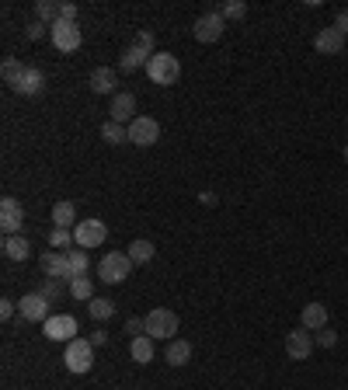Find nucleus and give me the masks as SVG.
<instances>
[{
  "mask_svg": "<svg viewBox=\"0 0 348 390\" xmlns=\"http://www.w3.org/2000/svg\"><path fill=\"white\" fill-rule=\"evenodd\" d=\"M147 77H150V84H161V87L178 84V77H181V63H178V56H171V53L150 56V63H147Z\"/></svg>",
  "mask_w": 348,
  "mask_h": 390,
  "instance_id": "nucleus-1",
  "label": "nucleus"
},
{
  "mask_svg": "<svg viewBox=\"0 0 348 390\" xmlns=\"http://www.w3.org/2000/svg\"><path fill=\"white\" fill-rule=\"evenodd\" d=\"M150 63V53H143L139 46H129L125 53H122V59H118V70L122 73H132V70H139V66H147Z\"/></svg>",
  "mask_w": 348,
  "mask_h": 390,
  "instance_id": "nucleus-23",
  "label": "nucleus"
},
{
  "mask_svg": "<svg viewBox=\"0 0 348 390\" xmlns=\"http://www.w3.org/2000/svg\"><path fill=\"white\" fill-rule=\"evenodd\" d=\"M223 28H227V21L220 18V11H206L199 21H195V28H192V35L199 39V42H220V35H223Z\"/></svg>",
  "mask_w": 348,
  "mask_h": 390,
  "instance_id": "nucleus-10",
  "label": "nucleus"
},
{
  "mask_svg": "<svg viewBox=\"0 0 348 390\" xmlns=\"http://www.w3.org/2000/svg\"><path fill=\"white\" fill-rule=\"evenodd\" d=\"M108 111H112V122H122V126H129L136 115V95L132 91H118L116 98H112V105H108Z\"/></svg>",
  "mask_w": 348,
  "mask_h": 390,
  "instance_id": "nucleus-16",
  "label": "nucleus"
},
{
  "mask_svg": "<svg viewBox=\"0 0 348 390\" xmlns=\"http://www.w3.org/2000/svg\"><path fill=\"white\" fill-rule=\"evenodd\" d=\"M39 293H42V296H46V300H49V303H56L59 296H63V282H59V279H46V282H42V289H39Z\"/></svg>",
  "mask_w": 348,
  "mask_h": 390,
  "instance_id": "nucleus-32",
  "label": "nucleus"
},
{
  "mask_svg": "<svg viewBox=\"0 0 348 390\" xmlns=\"http://www.w3.org/2000/svg\"><path fill=\"white\" fill-rule=\"evenodd\" d=\"M87 84H91V91H94V95H112V98L118 95V91H116V87H118V73L112 70V66H94Z\"/></svg>",
  "mask_w": 348,
  "mask_h": 390,
  "instance_id": "nucleus-14",
  "label": "nucleus"
},
{
  "mask_svg": "<svg viewBox=\"0 0 348 390\" xmlns=\"http://www.w3.org/2000/svg\"><path fill=\"white\" fill-rule=\"evenodd\" d=\"M35 18L46 21V25L53 28V25L59 21V4L56 0H39V4H35Z\"/></svg>",
  "mask_w": 348,
  "mask_h": 390,
  "instance_id": "nucleus-29",
  "label": "nucleus"
},
{
  "mask_svg": "<svg viewBox=\"0 0 348 390\" xmlns=\"http://www.w3.org/2000/svg\"><path fill=\"white\" fill-rule=\"evenodd\" d=\"M70 265H73V279H77V276H87V269H91V258H87V251H70Z\"/></svg>",
  "mask_w": 348,
  "mask_h": 390,
  "instance_id": "nucleus-31",
  "label": "nucleus"
},
{
  "mask_svg": "<svg viewBox=\"0 0 348 390\" xmlns=\"http://www.w3.org/2000/svg\"><path fill=\"white\" fill-rule=\"evenodd\" d=\"M129 355H132V362H139V366L154 362V338H150V334L129 338Z\"/></svg>",
  "mask_w": 348,
  "mask_h": 390,
  "instance_id": "nucleus-20",
  "label": "nucleus"
},
{
  "mask_svg": "<svg viewBox=\"0 0 348 390\" xmlns=\"http://www.w3.org/2000/svg\"><path fill=\"white\" fill-rule=\"evenodd\" d=\"M49 39H53V46H56L59 53H77V49H80V42H84V35H80L77 21H63V18L49 28Z\"/></svg>",
  "mask_w": 348,
  "mask_h": 390,
  "instance_id": "nucleus-6",
  "label": "nucleus"
},
{
  "mask_svg": "<svg viewBox=\"0 0 348 390\" xmlns=\"http://www.w3.org/2000/svg\"><path fill=\"white\" fill-rule=\"evenodd\" d=\"M63 362H66V370H70V373L84 377V373L94 366V345H91L87 338H73V341H66Z\"/></svg>",
  "mask_w": 348,
  "mask_h": 390,
  "instance_id": "nucleus-2",
  "label": "nucleus"
},
{
  "mask_svg": "<svg viewBox=\"0 0 348 390\" xmlns=\"http://www.w3.org/2000/svg\"><path fill=\"white\" fill-rule=\"evenodd\" d=\"M49 244H53V248H70V244H73V230H63V226H56V230H53V233H49Z\"/></svg>",
  "mask_w": 348,
  "mask_h": 390,
  "instance_id": "nucleus-33",
  "label": "nucleus"
},
{
  "mask_svg": "<svg viewBox=\"0 0 348 390\" xmlns=\"http://www.w3.org/2000/svg\"><path fill=\"white\" fill-rule=\"evenodd\" d=\"M4 255L11 258V262H25L28 255H32V244H28V237H4Z\"/></svg>",
  "mask_w": 348,
  "mask_h": 390,
  "instance_id": "nucleus-21",
  "label": "nucleus"
},
{
  "mask_svg": "<svg viewBox=\"0 0 348 390\" xmlns=\"http://www.w3.org/2000/svg\"><path fill=\"white\" fill-rule=\"evenodd\" d=\"M125 334H129V338H139V334H147V317H136V314H132V317L125 321Z\"/></svg>",
  "mask_w": 348,
  "mask_h": 390,
  "instance_id": "nucleus-34",
  "label": "nucleus"
},
{
  "mask_svg": "<svg viewBox=\"0 0 348 390\" xmlns=\"http://www.w3.org/2000/svg\"><path fill=\"white\" fill-rule=\"evenodd\" d=\"M53 223L63 226V230H73L77 226V206L73 202H56L53 206Z\"/></svg>",
  "mask_w": 348,
  "mask_h": 390,
  "instance_id": "nucleus-25",
  "label": "nucleus"
},
{
  "mask_svg": "<svg viewBox=\"0 0 348 390\" xmlns=\"http://www.w3.org/2000/svg\"><path fill=\"white\" fill-rule=\"evenodd\" d=\"M25 32H28V39H32V42H39V39H42V35L49 32V25L35 18V21H28V28H25Z\"/></svg>",
  "mask_w": 348,
  "mask_h": 390,
  "instance_id": "nucleus-37",
  "label": "nucleus"
},
{
  "mask_svg": "<svg viewBox=\"0 0 348 390\" xmlns=\"http://www.w3.org/2000/svg\"><path fill=\"white\" fill-rule=\"evenodd\" d=\"M216 11H220L223 21H227V18H244V14H247V4H244V0H227V4H220Z\"/></svg>",
  "mask_w": 348,
  "mask_h": 390,
  "instance_id": "nucleus-30",
  "label": "nucleus"
},
{
  "mask_svg": "<svg viewBox=\"0 0 348 390\" xmlns=\"http://www.w3.org/2000/svg\"><path fill=\"white\" fill-rule=\"evenodd\" d=\"M299 328H306V331H324L328 328V307L324 303H306L303 307V314H299Z\"/></svg>",
  "mask_w": 348,
  "mask_h": 390,
  "instance_id": "nucleus-17",
  "label": "nucleus"
},
{
  "mask_svg": "<svg viewBox=\"0 0 348 390\" xmlns=\"http://www.w3.org/2000/svg\"><path fill=\"white\" fill-rule=\"evenodd\" d=\"M310 352H313V334L306 331V328H292L286 334V355H290L292 362H306Z\"/></svg>",
  "mask_w": 348,
  "mask_h": 390,
  "instance_id": "nucleus-11",
  "label": "nucleus"
},
{
  "mask_svg": "<svg viewBox=\"0 0 348 390\" xmlns=\"http://www.w3.org/2000/svg\"><path fill=\"white\" fill-rule=\"evenodd\" d=\"M147 334L157 341V338H174L178 334V314L168 307H154L147 314Z\"/></svg>",
  "mask_w": 348,
  "mask_h": 390,
  "instance_id": "nucleus-5",
  "label": "nucleus"
},
{
  "mask_svg": "<svg viewBox=\"0 0 348 390\" xmlns=\"http://www.w3.org/2000/svg\"><path fill=\"white\" fill-rule=\"evenodd\" d=\"M25 70H28V63H21V59H4V66H0V77H4V84H11V87H18L21 84V77H25Z\"/></svg>",
  "mask_w": 348,
  "mask_h": 390,
  "instance_id": "nucleus-24",
  "label": "nucleus"
},
{
  "mask_svg": "<svg viewBox=\"0 0 348 390\" xmlns=\"http://www.w3.org/2000/svg\"><path fill=\"white\" fill-rule=\"evenodd\" d=\"M132 272V258L125 255V251H108L101 262H98V276L105 279L108 286H118V282H125Z\"/></svg>",
  "mask_w": 348,
  "mask_h": 390,
  "instance_id": "nucleus-3",
  "label": "nucleus"
},
{
  "mask_svg": "<svg viewBox=\"0 0 348 390\" xmlns=\"http://www.w3.org/2000/svg\"><path fill=\"white\" fill-rule=\"evenodd\" d=\"M313 345H321V348H335V345H338V334L331 331V328H324V331L313 334Z\"/></svg>",
  "mask_w": 348,
  "mask_h": 390,
  "instance_id": "nucleus-35",
  "label": "nucleus"
},
{
  "mask_svg": "<svg viewBox=\"0 0 348 390\" xmlns=\"http://www.w3.org/2000/svg\"><path fill=\"white\" fill-rule=\"evenodd\" d=\"M125 255L132 258V265H147V262H154V255H157V248H154V240H132L129 248H125Z\"/></svg>",
  "mask_w": 348,
  "mask_h": 390,
  "instance_id": "nucleus-22",
  "label": "nucleus"
},
{
  "mask_svg": "<svg viewBox=\"0 0 348 390\" xmlns=\"http://www.w3.org/2000/svg\"><path fill=\"white\" fill-rule=\"evenodd\" d=\"M87 341H91L94 348H98V345H105V341H108V334H105V331H94L91 338H87Z\"/></svg>",
  "mask_w": 348,
  "mask_h": 390,
  "instance_id": "nucleus-41",
  "label": "nucleus"
},
{
  "mask_svg": "<svg viewBox=\"0 0 348 390\" xmlns=\"http://www.w3.org/2000/svg\"><path fill=\"white\" fill-rule=\"evenodd\" d=\"M313 46H317V53L321 56H338L342 49H345V35L331 25V28H321V32H317Z\"/></svg>",
  "mask_w": 348,
  "mask_h": 390,
  "instance_id": "nucleus-15",
  "label": "nucleus"
},
{
  "mask_svg": "<svg viewBox=\"0 0 348 390\" xmlns=\"http://www.w3.org/2000/svg\"><path fill=\"white\" fill-rule=\"evenodd\" d=\"M132 46H139L143 53H150V56H157V46H154V35L150 32H139L136 39H132Z\"/></svg>",
  "mask_w": 348,
  "mask_h": 390,
  "instance_id": "nucleus-36",
  "label": "nucleus"
},
{
  "mask_svg": "<svg viewBox=\"0 0 348 390\" xmlns=\"http://www.w3.org/2000/svg\"><path fill=\"white\" fill-rule=\"evenodd\" d=\"M42 87H46V73L39 70V66H28L25 70V77H21V84L14 87L21 98H39L42 95Z\"/></svg>",
  "mask_w": 348,
  "mask_h": 390,
  "instance_id": "nucleus-18",
  "label": "nucleus"
},
{
  "mask_svg": "<svg viewBox=\"0 0 348 390\" xmlns=\"http://www.w3.org/2000/svg\"><path fill=\"white\" fill-rule=\"evenodd\" d=\"M101 140L105 143H112V147H118V143H129V126H122V122H105L101 126Z\"/></svg>",
  "mask_w": 348,
  "mask_h": 390,
  "instance_id": "nucleus-26",
  "label": "nucleus"
},
{
  "mask_svg": "<svg viewBox=\"0 0 348 390\" xmlns=\"http://www.w3.org/2000/svg\"><path fill=\"white\" fill-rule=\"evenodd\" d=\"M345 164H348V147H345Z\"/></svg>",
  "mask_w": 348,
  "mask_h": 390,
  "instance_id": "nucleus-42",
  "label": "nucleus"
},
{
  "mask_svg": "<svg viewBox=\"0 0 348 390\" xmlns=\"http://www.w3.org/2000/svg\"><path fill=\"white\" fill-rule=\"evenodd\" d=\"M14 310H18V303L4 296V300H0V317H4V321H11V317H14Z\"/></svg>",
  "mask_w": 348,
  "mask_h": 390,
  "instance_id": "nucleus-39",
  "label": "nucleus"
},
{
  "mask_svg": "<svg viewBox=\"0 0 348 390\" xmlns=\"http://www.w3.org/2000/svg\"><path fill=\"white\" fill-rule=\"evenodd\" d=\"M70 296L73 300H94V279H87V276H77L73 282H70Z\"/></svg>",
  "mask_w": 348,
  "mask_h": 390,
  "instance_id": "nucleus-28",
  "label": "nucleus"
},
{
  "mask_svg": "<svg viewBox=\"0 0 348 390\" xmlns=\"http://www.w3.org/2000/svg\"><path fill=\"white\" fill-rule=\"evenodd\" d=\"M87 314H91L94 321H108V317H116V303H112L108 296H94L91 307H87Z\"/></svg>",
  "mask_w": 348,
  "mask_h": 390,
  "instance_id": "nucleus-27",
  "label": "nucleus"
},
{
  "mask_svg": "<svg viewBox=\"0 0 348 390\" xmlns=\"http://www.w3.org/2000/svg\"><path fill=\"white\" fill-rule=\"evenodd\" d=\"M46 279H59V282H73V265H70V251H42L39 258Z\"/></svg>",
  "mask_w": 348,
  "mask_h": 390,
  "instance_id": "nucleus-8",
  "label": "nucleus"
},
{
  "mask_svg": "<svg viewBox=\"0 0 348 390\" xmlns=\"http://www.w3.org/2000/svg\"><path fill=\"white\" fill-rule=\"evenodd\" d=\"M105 237H108V226L101 220H80L73 226V244L80 248V251H91V248H101L105 244Z\"/></svg>",
  "mask_w": 348,
  "mask_h": 390,
  "instance_id": "nucleus-4",
  "label": "nucleus"
},
{
  "mask_svg": "<svg viewBox=\"0 0 348 390\" xmlns=\"http://www.w3.org/2000/svg\"><path fill=\"white\" fill-rule=\"evenodd\" d=\"M157 140H161V122H157V118L136 115V118L129 122V143H136V147H154Z\"/></svg>",
  "mask_w": 348,
  "mask_h": 390,
  "instance_id": "nucleus-7",
  "label": "nucleus"
},
{
  "mask_svg": "<svg viewBox=\"0 0 348 390\" xmlns=\"http://www.w3.org/2000/svg\"><path fill=\"white\" fill-rule=\"evenodd\" d=\"M21 226H25L21 202H18L14 195H4V199H0V230H4V237H18Z\"/></svg>",
  "mask_w": 348,
  "mask_h": 390,
  "instance_id": "nucleus-9",
  "label": "nucleus"
},
{
  "mask_svg": "<svg viewBox=\"0 0 348 390\" xmlns=\"http://www.w3.org/2000/svg\"><path fill=\"white\" fill-rule=\"evenodd\" d=\"M18 314H21L25 321H39V324H46V321L53 317V314H49V300H46L42 293H28V296H21Z\"/></svg>",
  "mask_w": 348,
  "mask_h": 390,
  "instance_id": "nucleus-12",
  "label": "nucleus"
},
{
  "mask_svg": "<svg viewBox=\"0 0 348 390\" xmlns=\"http://www.w3.org/2000/svg\"><path fill=\"white\" fill-rule=\"evenodd\" d=\"M59 18H63V21H77V4L63 0V4H59Z\"/></svg>",
  "mask_w": 348,
  "mask_h": 390,
  "instance_id": "nucleus-38",
  "label": "nucleus"
},
{
  "mask_svg": "<svg viewBox=\"0 0 348 390\" xmlns=\"http://www.w3.org/2000/svg\"><path fill=\"white\" fill-rule=\"evenodd\" d=\"M188 359H192V341L171 338L168 348H164V362H168V366H188Z\"/></svg>",
  "mask_w": 348,
  "mask_h": 390,
  "instance_id": "nucleus-19",
  "label": "nucleus"
},
{
  "mask_svg": "<svg viewBox=\"0 0 348 390\" xmlns=\"http://www.w3.org/2000/svg\"><path fill=\"white\" fill-rule=\"evenodd\" d=\"M335 28H338V32H342V35L348 39V11H338V18H335Z\"/></svg>",
  "mask_w": 348,
  "mask_h": 390,
  "instance_id": "nucleus-40",
  "label": "nucleus"
},
{
  "mask_svg": "<svg viewBox=\"0 0 348 390\" xmlns=\"http://www.w3.org/2000/svg\"><path fill=\"white\" fill-rule=\"evenodd\" d=\"M42 328H46V338H49V341H73V338L80 334L77 331V317H70V314H53Z\"/></svg>",
  "mask_w": 348,
  "mask_h": 390,
  "instance_id": "nucleus-13",
  "label": "nucleus"
}]
</instances>
